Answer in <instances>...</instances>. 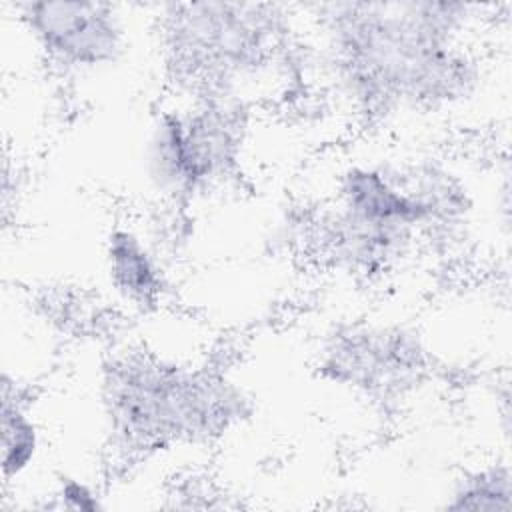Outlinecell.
Here are the masks:
<instances>
[{
    "label": "cell",
    "instance_id": "cell-1",
    "mask_svg": "<svg viewBox=\"0 0 512 512\" xmlns=\"http://www.w3.org/2000/svg\"><path fill=\"white\" fill-rule=\"evenodd\" d=\"M484 6L436 0L314 6L320 52L350 108L368 118L442 112L468 100L480 62L466 46Z\"/></svg>",
    "mask_w": 512,
    "mask_h": 512
},
{
    "label": "cell",
    "instance_id": "cell-2",
    "mask_svg": "<svg viewBox=\"0 0 512 512\" xmlns=\"http://www.w3.org/2000/svg\"><path fill=\"white\" fill-rule=\"evenodd\" d=\"M468 212L462 180L438 162H352L336 180L316 242L334 268L378 278L402 262L416 240L456 230Z\"/></svg>",
    "mask_w": 512,
    "mask_h": 512
},
{
    "label": "cell",
    "instance_id": "cell-3",
    "mask_svg": "<svg viewBox=\"0 0 512 512\" xmlns=\"http://www.w3.org/2000/svg\"><path fill=\"white\" fill-rule=\"evenodd\" d=\"M100 398L112 442L126 454L212 440L248 416V398L224 374L144 352L104 364Z\"/></svg>",
    "mask_w": 512,
    "mask_h": 512
},
{
    "label": "cell",
    "instance_id": "cell-4",
    "mask_svg": "<svg viewBox=\"0 0 512 512\" xmlns=\"http://www.w3.org/2000/svg\"><path fill=\"white\" fill-rule=\"evenodd\" d=\"M290 6L270 2H172L156 6L164 64L184 96H238L262 80L290 34Z\"/></svg>",
    "mask_w": 512,
    "mask_h": 512
},
{
    "label": "cell",
    "instance_id": "cell-5",
    "mask_svg": "<svg viewBox=\"0 0 512 512\" xmlns=\"http://www.w3.org/2000/svg\"><path fill=\"white\" fill-rule=\"evenodd\" d=\"M246 132V104L238 96H182L156 114L144 142V174L152 190L188 202L228 178Z\"/></svg>",
    "mask_w": 512,
    "mask_h": 512
},
{
    "label": "cell",
    "instance_id": "cell-6",
    "mask_svg": "<svg viewBox=\"0 0 512 512\" xmlns=\"http://www.w3.org/2000/svg\"><path fill=\"white\" fill-rule=\"evenodd\" d=\"M426 364V348L414 330L346 322L324 334L316 366L336 386L372 400H392L420 382Z\"/></svg>",
    "mask_w": 512,
    "mask_h": 512
},
{
    "label": "cell",
    "instance_id": "cell-7",
    "mask_svg": "<svg viewBox=\"0 0 512 512\" xmlns=\"http://www.w3.org/2000/svg\"><path fill=\"white\" fill-rule=\"evenodd\" d=\"M14 10L38 52L64 74H98L128 54L130 26L120 4L28 0Z\"/></svg>",
    "mask_w": 512,
    "mask_h": 512
},
{
    "label": "cell",
    "instance_id": "cell-8",
    "mask_svg": "<svg viewBox=\"0 0 512 512\" xmlns=\"http://www.w3.org/2000/svg\"><path fill=\"white\" fill-rule=\"evenodd\" d=\"M104 266L114 292L136 308L160 302L166 290V274L160 256L134 228L116 226L106 236Z\"/></svg>",
    "mask_w": 512,
    "mask_h": 512
},
{
    "label": "cell",
    "instance_id": "cell-9",
    "mask_svg": "<svg viewBox=\"0 0 512 512\" xmlns=\"http://www.w3.org/2000/svg\"><path fill=\"white\" fill-rule=\"evenodd\" d=\"M0 448H2V478L12 482L20 478L40 452V430L22 400L16 384L8 374L2 376V410H0Z\"/></svg>",
    "mask_w": 512,
    "mask_h": 512
},
{
    "label": "cell",
    "instance_id": "cell-10",
    "mask_svg": "<svg viewBox=\"0 0 512 512\" xmlns=\"http://www.w3.org/2000/svg\"><path fill=\"white\" fill-rule=\"evenodd\" d=\"M442 508L450 512H510V466L496 460L462 472L454 480Z\"/></svg>",
    "mask_w": 512,
    "mask_h": 512
},
{
    "label": "cell",
    "instance_id": "cell-11",
    "mask_svg": "<svg viewBox=\"0 0 512 512\" xmlns=\"http://www.w3.org/2000/svg\"><path fill=\"white\" fill-rule=\"evenodd\" d=\"M52 510H70V512H96L104 508L100 492L82 478L66 476L58 482V488L52 494Z\"/></svg>",
    "mask_w": 512,
    "mask_h": 512
}]
</instances>
